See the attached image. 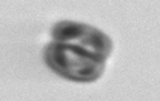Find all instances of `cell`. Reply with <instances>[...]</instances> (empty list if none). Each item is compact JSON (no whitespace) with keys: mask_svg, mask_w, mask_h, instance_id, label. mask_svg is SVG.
I'll use <instances>...</instances> for the list:
<instances>
[{"mask_svg":"<svg viewBox=\"0 0 160 101\" xmlns=\"http://www.w3.org/2000/svg\"><path fill=\"white\" fill-rule=\"evenodd\" d=\"M45 63L57 75L76 83H92L105 71V61L71 46L51 41L45 49Z\"/></svg>","mask_w":160,"mask_h":101,"instance_id":"cell-1","label":"cell"},{"mask_svg":"<svg viewBox=\"0 0 160 101\" xmlns=\"http://www.w3.org/2000/svg\"><path fill=\"white\" fill-rule=\"evenodd\" d=\"M52 41L71 46L91 57L106 61L112 52V41L100 29L79 21L63 20L52 26Z\"/></svg>","mask_w":160,"mask_h":101,"instance_id":"cell-2","label":"cell"}]
</instances>
